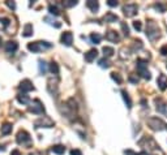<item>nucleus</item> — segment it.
I'll use <instances>...</instances> for the list:
<instances>
[{
  "label": "nucleus",
  "instance_id": "obj_28",
  "mask_svg": "<svg viewBox=\"0 0 167 155\" xmlns=\"http://www.w3.org/2000/svg\"><path fill=\"white\" fill-rule=\"evenodd\" d=\"M103 54H105V56H107V57H110V56H112L114 54H115V51H114V48L112 47H103Z\"/></svg>",
  "mask_w": 167,
  "mask_h": 155
},
{
  "label": "nucleus",
  "instance_id": "obj_8",
  "mask_svg": "<svg viewBox=\"0 0 167 155\" xmlns=\"http://www.w3.org/2000/svg\"><path fill=\"white\" fill-rule=\"evenodd\" d=\"M137 11H139V7L136 4H125L123 7V13L127 17H133L135 14H137Z\"/></svg>",
  "mask_w": 167,
  "mask_h": 155
},
{
  "label": "nucleus",
  "instance_id": "obj_1",
  "mask_svg": "<svg viewBox=\"0 0 167 155\" xmlns=\"http://www.w3.org/2000/svg\"><path fill=\"white\" fill-rule=\"evenodd\" d=\"M146 36L151 42H155L159 38V27L153 20H149L146 24Z\"/></svg>",
  "mask_w": 167,
  "mask_h": 155
},
{
  "label": "nucleus",
  "instance_id": "obj_19",
  "mask_svg": "<svg viewBox=\"0 0 167 155\" xmlns=\"http://www.w3.org/2000/svg\"><path fill=\"white\" fill-rule=\"evenodd\" d=\"M0 132H2V134L3 136H7V134H9V133L12 132V124L11 123H5L2 125V129H0Z\"/></svg>",
  "mask_w": 167,
  "mask_h": 155
},
{
  "label": "nucleus",
  "instance_id": "obj_39",
  "mask_svg": "<svg viewBox=\"0 0 167 155\" xmlns=\"http://www.w3.org/2000/svg\"><path fill=\"white\" fill-rule=\"evenodd\" d=\"M71 155H82V153L78 149H73V150H71Z\"/></svg>",
  "mask_w": 167,
  "mask_h": 155
},
{
  "label": "nucleus",
  "instance_id": "obj_15",
  "mask_svg": "<svg viewBox=\"0 0 167 155\" xmlns=\"http://www.w3.org/2000/svg\"><path fill=\"white\" fill-rule=\"evenodd\" d=\"M98 56V51L96 50V48H93V50H89L88 52L85 54V60L88 61V63H91L94 59H96Z\"/></svg>",
  "mask_w": 167,
  "mask_h": 155
},
{
  "label": "nucleus",
  "instance_id": "obj_5",
  "mask_svg": "<svg viewBox=\"0 0 167 155\" xmlns=\"http://www.w3.org/2000/svg\"><path fill=\"white\" fill-rule=\"evenodd\" d=\"M148 125L150 129L153 130H162L165 129V127H167V125L163 123L162 119H158V117H150V119H148Z\"/></svg>",
  "mask_w": 167,
  "mask_h": 155
},
{
  "label": "nucleus",
  "instance_id": "obj_32",
  "mask_svg": "<svg viewBox=\"0 0 167 155\" xmlns=\"http://www.w3.org/2000/svg\"><path fill=\"white\" fill-rule=\"evenodd\" d=\"M0 24L3 25V29H4V30H7V27H8V25L11 24V20L3 17V18H0Z\"/></svg>",
  "mask_w": 167,
  "mask_h": 155
},
{
  "label": "nucleus",
  "instance_id": "obj_43",
  "mask_svg": "<svg viewBox=\"0 0 167 155\" xmlns=\"http://www.w3.org/2000/svg\"><path fill=\"white\" fill-rule=\"evenodd\" d=\"M0 46H2V38H0Z\"/></svg>",
  "mask_w": 167,
  "mask_h": 155
},
{
  "label": "nucleus",
  "instance_id": "obj_31",
  "mask_svg": "<svg viewBox=\"0 0 167 155\" xmlns=\"http://www.w3.org/2000/svg\"><path fill=\"white\" fill-rule=\"evenodd\" d=\"M63 5L64 8H71V7L77 5V2H75V0H67V2H63Z\"/></svg>",
  "mask_w": 167,
  "mask_h": 155
},
{
  "label": "nucleus",
  "instance_id": "obj_22",
  "mask_svg": "<svg viewBox=\"0 0 167 155\" xmlns=\"http://www.w3.org/2000/svg\"><path fill=\"white\" fill-rule=\"evenodd\" d=\"M121 95H123V99H124L127 107H128V108H132V100H130L128 93H127L125 90H121Z\"/></svg>",
  "mask_w": 167,
  "mask_h": 155
},
{
  "label": "nucleus",
  "instance_id": "obj_24",
  "mask_svg": "<svg viewBox=\"0 0 167 155\" xmlns=\"http://www.w3.org/2000/svg\"><path fill=\"white\" fill-rule=\"evenodd\" d=\"M52 151H54L55 154H57V155H61V154L65 153V147L61 146V145H55V146L52 147Z\"/></svg>",
  "mask_w": 167,
  "mask_h": 155
},
{
  "label": "nucleus",
  "instance_id": "obj_4",
  "mask_svg": "<svg viewBox=\"0 0 167 155\" xmlns=\"http://www.w3.org/2000/svg\"><path fill=\"white\" fill-rule=\"evenodd\" d=\"M16 142L18 145H22V146H30L32 137L26 130H20L16 136Z\"/></svg>",
  "mask_w": 167,
  "mask_h": 155
},
{
  "label": "nucleus",
  "instance_id": "obj_30",
  "mask_svg": "<svg viewBox=\"0 0 167 155\" xmlns=\"http://www.w3.org/2000/svg\"><path fill=\"white\" fill-rule=\"evenodd\" d=\"M98 64H99V66H101V68H108V66H110V63H108V60H107L106 57L101 59V60L98 61Z\"/></svg>",
  "mask_w": 167,
  "mask_h": 155
},
{
  "label": "nucleus",
  "instance_id": "obj_20",
  "mask_svg": "<svg viewBox=\"0 0 167 155\" xmlns=\"http://www.w3.org/2000/svg\"><path fill=\"white\" fill-rule=\"evenodd\" d=\"M22 35L24 36H32L33 35V25L32 24H26L25 26H24V31H22Z\"/></svg>",
  "mask_w": 167,
  "mask_h": 155
},
{
  "label": "nucleus",
  "instance_id": "obj_34",
  "mask_svg": "<svg viewBox=\"0 0 167 155\" xmlns=\"http://www.w3.org/2000/svg\"><path fill=\"white\" fill-rule=\"evenodd\" d=\"M133 27L136 29L137 31H140L142 29V25H141V21H133Z\"/></svg>",
  "mask_w": 167,
  "mask_h": 155
},
{
  "label": "nucleus",
  "instance_id": "obj_21",
  "mask_svg": "<svg viewBox=\"0 0 167 155\" xmlns=\"http://www.w3.org/2000/svg\"><path fill=\"white\" fill-rule=\"evenodd\" d=\"M153 8L155 9V11H158V12H161V13H163V12H166V9H167V4L166 3H155L154 5H153Z\"/></svg>",
  "mask_w": 167,
  "mask_h": 155
},
{
  "label": "nucleus",
  "instance_id": "obj_36",
  "mask_svg": "<svg viewBox=\"0 0 167 155\" xmlns=\"http://www.w3.org/2000/svg\"><path fill=\"white\" fill-rule=\"evenodd\" d=\"M159 52H161V55H163V56H167V44H165V46L161 47Z\"/></svg>",
  "mask_w": 167,
  "mask_h": 155
},
{
  "label": "nucleus",
  "instance_id": "obj_2",
  "mask_svg": "<svg viewBox=\"0 0 167 155\" xmlns=\"http://www.w3.org/2000/svg\"><path fill=\"white\" fill-rule=\"evenodd\" d=\"M52 44L50 42H43V41H39V42H34V43H29L27 44V50L32 51L34 54H38L41 52L42 50H46V48H51Z\"/></svg>",
  "mask_w": 167,
  "mask_h": 155
},
{
  "label": "nucleus",
  "instance_id": "obj_37",
  "mask_svg": "<svg viewBox=\"0 0 167 155\" xmlns=\"http://www.w3.org/2000/svg\"><path fill=\"white\" fill-rule=\"evenodd\" d=\"M5 4L8 5L11 9H16V3H14V2H5Z\"/></svg>",
  "mask_w": 167,
  "mask_h": 155
},
{
  "label": "nucleus",
  "instance_id": "obj_7",
  "mask_svg": "<svg viewBox=\"0 0 167 155\" xmlns=\"http://www.w3.org/2000/svg\"><path fill=\"white\" fill-rule=\"evenodd\" d=\"M29 112L35 114V115H39V114L45 112V107H43V104L41 103L39 99H34L33 100V104L29 107Z\"/></svg>",
  "mask_w": 167,
  "mask_h": 155
},
{
  "label": "nucleus",
  "instance_id": "obj_12",
  "mask_svg": "<svg viewBox=\"0 0 167 155\" xmlns=\"http://www.w3.org/2000/svg\"><path fill=\"white\" fill-rule=\"evenodd\" d=\"M20 90H22V93H27V91L34 90V86H33V84H32V81H30V80H24V81H21V84H20Z\"/></svg>",
  "mask_w": 167,
  "mask_h": 155
},
{
  "label": "nucleus",
  "instance_id": "obj_3",
  "mask_svg": "<svg viewBox=\"0 0 167 155\" xmlns=\"http://www.w3.org/2000/svg\"><path fill=\"white\" fill-rule=\"evenodd\" d=\"M136 66H137V72H139V75H141L145 80H150L151 76H150V72L148 70V63L142 60V59H139V60L136 61Z\"/></svg>",
  "mask_w": 167,
  "mask_h": 155
},
{
  "label": "nucleus",
  "instance_id": "obj_29",
  "mask_svg": "<svg viewBox=\"0 0 167 155\" xmlns=\"http://www.w3.org/2000/svg\"><path fill=\"white\" fill-rule=\"evenodd\" d=\"M39 72H41V75H45V73L47 72V64L46 61H43V60H39Z\"/></svg>",
  "mask_w": 167,
  "mask_h": 155
},
{
  "label": "nucleus",
  "instance_id": "obj_42",
  "mask_svg": "<svg viewBox=\"0 0 167 155\" xmlns=\"http://www.w3.org/2000/svg\"><path fill=\"white\" fill-rule=\"evenodd\" d=\"M139 155H149V154H148V153H146V151H142V153H140V154H139Z\"/></svg>",
  "mask_w": 167,
  "mask_h": 155
},
{
  "label": "nucleus",
  "instance_id": "obj_25",
  "mask_svg": "<svg viewBox=\"0 0 167 155\" xmlns=\"http://www.w3.org/2000/svg\"><path fill=\"white\" fill-rule=\"evenodd\" d=\"M50 70H51V73L55 76L59 75V66H57V64L55 61H51V64H50Z\"/></svg>",
  "mask_w": 167,
  "mask_h": 155
},
{
  "label": "nucleus",
  "instance_id": "obj_40",
  "mask_svg": "<svg viewBox=\"0 0 167 155\" xmlns=\"http://www.w3.org/2000/svg\"><path fill=\"white\" fill-rule=\"evenodd\" d=\"M124 154H125V155H139V154H136L133 150H125Z\"/></svg>",
  "mask_w": 167,
  "mask_h": 155
},
{
  "label": "nucleus",
  "instance_id": "obj_33",
  "mask_svg": "<svg viewBox=\"0 0 167 155\" xmlns=\"http://www.w3.org/2000/svg\"><path fill=\"white\" fill-rule=\"evenodd\" d=\"M121 29H123V31H124V35L128 36L129 35V27H128V25L125 24V22H121Z\"/></svg>",
  "mask_w": 167,
  "mask_h": 155
},
{
  "label": "nucleus",
  "instance_id": "obj_13",
  "mask_svg": "<svg viewBox=\"0 0 167 155\" xmlns=\"http://www.w3.org/2000/svg\"><path fill=\"white\" fill-rule=\"evenodd\" d=\"M106 39H107L108 42H114V43H116V42H119L120 36H119V34L116 33L115 30H108L107 34H106Z\"/></svg>",
  "mask_w": 167,
  "mask_h": 155
},
{
  "label": "nucleus",
  "instance_id": "obj_11",
  "mask_svg": "<svg viewBox=\"0 0 167 155\" xmlns=\"http://www.w3.org/2000/svg\"><path fill=\"white\" fill-rule=\"evenodd\" d=\"M5 52L7 54H9V55H13L14 52L17 51V48H18V44L16 43V42H13V41H9V42H7L5 43Z\"/></svg>",
  "mask_w": 167,
  "mask_h": 155
},
{
  "label": "nucleus",
  "instance_id": "obj_6",
  "mask_svg": "<svg viewBox=\"0 0 167 155\" xmlns=\"http://www.w3.org/2000/svg\"><path fill=\"white\" fill-rule=\"evenodd\" d=\"M54 125H55L54 120H51L47 116H43V117H41V119L34 121V127L35 128H52Z\"/></svg>",
  "mask_w": 167,
  "mask_h": 155
},
{
  "label": "nucleus",
  "instance_id": "obj_10",
  "mask_svg": "<svg viewBox=\"0 0 167 155\" xmlns=\"http://www.w3.org/2000/svg\"><path fill=\"white\" fill-rule=\"evenodd\" d=\"M60 41H61L63 44H65V46L69 47L71 44H72V42H73V34H72L71 31H64V33L61 34Z\"/></svg>",
  "mask_w": 167,
  "mask_h": 155
},
{
  "label": "nucleus",
  "instance_id": "obj_23",
  "mask_svg": "<svg viewBox=\"0 0 167 155\" xmlns=\"http://www.w3.org/2000/svg\"><path fill=\"white\" fill-rule=\"evenodd\" d=\"M101 39H102L101 34H98V33H93V34H90V41H91V43H94V44H99V43H101Z\"/></svg>",
  "mask_w": 167,
  "mask_h": 155
},
{
  "label": "nucleus",
  "instance_id": "obj_41",
  "mask_svg": "<svg viewBox=\"0 0 167 155\" xmlns=\"http://www.w3.org/2000/svg\"><path fill=\"white\" fill-rule=\"evenodd\" d=\"M11 155H21V153H20V150L16 149V150H12L11 151Z\"/></svg>",
  "mask_w": 167,
  "mask_h": 155
},
{
  "label": "nucleus",
  "instance_id": "obj_14",
  "mask_svg": "<svg viewBox=\"0 0 167 155\" xmlns=\"http://www.w3.org/2000/svg\"><path fill=\"white\" fill-rule=\"evenodd\" d=\"M157 84H158V87L161 89V90H166L167 89V77L165 75H159L158 80H157Z\"/></svg>",
  "mask_w": 167,
  "mask_h": 155
},
{
  "label": "nucleus",
  "instance_id": "obj_44",
  "mask_svg": "<svg viewBox=\"0 0 167 155\" xmlns=\"http://www.w3.org/2000/svg\"><path fill=\"white\" fill-rule=\"evenodd\" d=\"M30 155H33V154H30Z\"/></svg>",
  "mask_w": 167,
  "mask_h": 155
},
{
  "label": "nucleus",
  "instance_id": "obj_38",
  "mask_svg": "<svg viewBox=\"0 0 167 155\" xmlns=\"http://www.w3.org/2000/svg\"><path fill=\"white\" fill-rule=\"evenodd\" d=\"M107 4L110 5V7H118V4H119V3L116 2V0H108Z\"/></svg>",
  "mask_w": 167,
  "mask_h": 155
},
{
  "label": "nucleus",
  "instance_id": "obj_26",
  "mask_svg": "<svg viewBox=\"0 0 167 155\" xmlns=\"http://www.w3.org/2000/svg\"><path fill=\"white\" fill-rule=\"evenodd\" d=\"M111 78L115 81V82L116 84H118V85H120L121 82H123V78H121V76L119 75V73H116V72H112L111 73Z\"/></svg>",
  "mask_w": 167,
  "mask_h": 155
},
{
  "label": "nucleus",
  "instance_id": "obj_16",
  "mask_svg": "<svg viewBox=\"0 0 167 155\" xmlns=\"http://www.w3.org/2000/svg\"><path fill=\"white\" fill-rule=\"evenodd\" d=\"M103 21L107 22V24H110V22H116V21H119V17L116 16V14H114L112 12H108V13H106V16L103 17Z\"/></svg>",
  "mask_w": 167,
  "mask_h": 155
},
{
  "label": "nucleus",
  "instance_id": "obj_27",
  "mask_svg": "<svg viewBox=\"0 0 167 155\" xmlns=\"http://www.w3.org/2000/svg\"><path fill=\"white\" fill-rule=\"evenodd\" d=\"M48 12L51 13V14H54V16H59L60 14V11H59V8H57L56 5H48Z\"/></svg>",
  "mask_w": 167,
  "mask_h": 155
},
{
  "label": "nucleus",
  "instance_id": "obj_35",
  "mask_svg": "<svg viewBox=\"0 0 167 155\" xmlns=\"http://www.w3.org/2000/svg\"><path fill=\"white\" fill-rule=\"evenodd\" d=\"M129 81L132 84H137L139 82V76H136V75H129Z\"/></svg>",
  "mask_w": 167,
  "mask_h": 155
},
{
  "label": "nucleus",
  "instance_id": "obj_9",
  "mask_svg": "<svg viewBox=\"0 0 167 155\" xmlns=\"http://www.w3.org/2000/svg\"><path fill=\"white\" fill-rule=\"evenodd\" d=\"M155 108L159 114L167 115V103L162 99V98H157L155 99Z\"/></svg>",
  "mask_w": 167,
  "mask_h": 155
},
{
  "label": "nucleus",
  "instance_id": "obj_18",
  "mask_svg": "<svg viewBox=\"0 0 167 155\" xmlns=\"http://www.w3.org/2000/svg\"><path fill=\"white\" fill-rule=\"evenodd\" d=\"M86 7L91 11V12H94L96 13L98 9H99V4H98V2H94V0H89V2H86Z\"/></svg>",
  "mask_w": 167,
  "mask_h": 155
},
{
  "label": "nucleus",
  "instance_id": "obj_17",
  "mask_svg": "<svg viewBox=\"0 0 167 155\" xmlns=\"http://www.w3.org/2000/svg\"><path fill=\"white\" fill-rule=\"evenodd\" d=\"M17 100H18V103H21V104H29V103H30V98H29V95H26L25 93L18 94Z\"/></svg>",
  "mask_w": 167,
  "mask_h": 155
}]
</instances>
